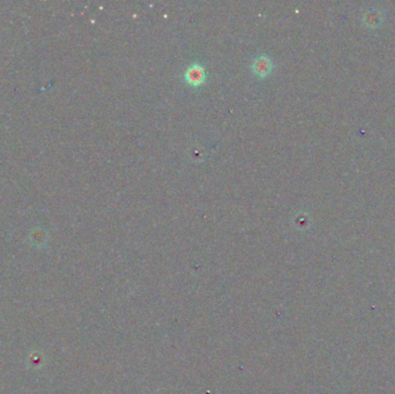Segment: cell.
Returning <instances> with one entry per match:
<instances>
[{"instance_id":"obj_1","label":"cell","mask_w":395,"mask_h":394,"mask_svg":"<svg viewBox=\"0 0 395 394\" xmlns=\"http://www.w3.org/2000/svg\"><path fill=\"white\" fill-rule=\"evenodd\" d=\"M205 71L200 65H192L189 66L186 72V79L189 84L198 85L204 80Z\"/></svg>"},{"instance_id":"obj_2","label":"cell","mask_w":395,"mask_h":394,"mask_svg":"<svg viewBox=\"0 0 395 394\" xmlns=\"http://www.w3.org/2000/svg\"><path fill=\"white\" fill-rule=\"evenodd\" d=\"M253 66H254V70H255L256 73H259L260 76H264V74L270 72L271 61L267 57L261 56V57H258L255 59Z\"/></svg>"}]
</instances>
